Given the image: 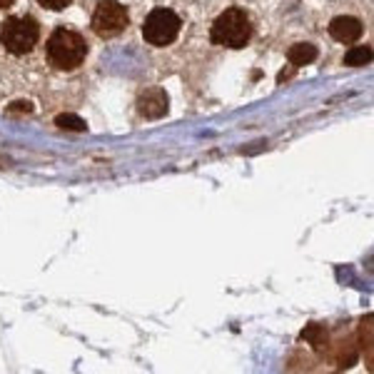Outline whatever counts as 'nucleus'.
Instances as JSON below:
<instances>
[{"mask_svg":"<svg viewBox=\"0 0 374 374\" xmlns=\"http://www.w3.org/2000/svg\"><path fill=\"white\" fill-rule=\"evenodd\" d=\"M127 28V10L118 0H102L93 13V30L98 38H115Z\"/></svg>","mask_w":374,"mask_h":374,"instance_id":"39448f33","label":"nucleus"},{"mask_svg":"<svg viewBox=\"0 0 374 374\" xmlns=\"http://www.w3.org/2000/svg\"><path fill=\"white\" fill-rule=\"evenodd\" d=\"M362 33H364L362 23L357 18H350V15H339V18H334L332 23H329V36L337 42H345V45L357 42L362 38Z\"/></svg>","mask_w":374,"mask_h":374,"instance_id":"0eeeda50","label":"nucleus"},{"mask_svg":"<svg viewBox=\"0 0 374 374\" xmlns=\"http://www.w3.org/2000/svg\"><path fill=\"white\" fill-rule=\"evenodd\" d=\"M372 60V50L369 48H352L345 55V65H367Z\"/></svg>","mask_w":374,"mask_h":374,"instance_id":"1a4fd4ad","label":"nucleus"},{"mask_svg":"<svg viewBox=\"0 0 374 374\" xmlns=\"http://www.w3.org/2000/svg\"><path fill=\"white\" fill-rule=\"evenodd\" d=\"M315 58H317V48L309 45V42H297V45H292V48L287 50V60H290L295 68L309 65Z\"/></svg>","mask_w":374,"mask_h":374,"instance_id":"6e6552de","label":"nucleus"},{"mask_svg":"<svg viewBox=\"0 0 374 374\" xmlns=\"http://www.w3.org/2000/svg\"><path fill=\"white\" fill-rule=\"evenodd\" d=\"M15 110H25V113H30L33 107H30L28 102H15V107H8V113H15Z\"/></svg>","mask_w":374,"mask_h":374,"instance_id":"f8f14e48","label":"nucleus"},{"mask_svg":"<svg viewBox=\"0 0 374 374\" xmlns=\"http://www.w3.org/2000/svg\"><path fill=\"white\" fill-rule=\"evenodd\" d=\"M167 102L170 100H167L165 90L150 88V90H145L143 95H140V100H137V113L148 120H157L167 113Z\"/></svg>","mask_w":374,"mask_h":374,"instance_id":"423d86ee","label":"nucleus"},{"mask_svg":"<svg viewBox=\"0 0 374 374\" xmlns=\"http://www.w3.org/2000/svg\"><path fill=\"white\" fill-rule=\"evenodd\" d=\"M252 36V25H249V15L240 8H230L215 20L212 25V42L222 45V48L240 50L249 42Z\"/></svg>","mask_w":374,"mask_h":374,"instance_id":"f03ea898","label":"nucleus"},{"mask_svg":"<svg viewBox=\"0 0 374 374\" xmlns=\"http://www.w3.org/2000/svg\"><path fill=\"white\" fill-rule=\"evenodd\" d=\"M38 38H40V25H38L36 18H30V15L8 18L3 23V28H0V42L13 55L30 53L38 45Z\"/></svg>","mask_w":374,"mask_h":374,"instance_id":"7ed1b4c3","label":"nucleus"},{"mask_svg":"<svg viewBox=\"0 0 374 374\" xmlns=\"http://www.w3.org/2000/svg\"><path fill=\"white\" fill-rule=\"evenodd\" d=\"M180 18L175 15L173 10H167V8H157L148 15L143 25V38L155 45V48H165L175 38L180 36Z\"/></svg>","mask_w":374,"mask_h":374,"instance_id":"20e7f679","label":"nucleus"},{"mask_svg":"<svg viewBox=\"0 0 374 374\" xmlns=\"http://www.w3.org/2000/svg\"><path fill=\"white\" fill-rule=\"evenodd\" d=\"M58 125H60V127H65V130H72V132H83L85 127H88V125L77 118V115H60Z\"/></svg>","mask_w":374,"mask_h":374,"instance_id":"9d476101","label":"nucleus"},{"mask_svg":"<svg viewBox=\"0 0 374 374\" xmlns=\"http://www.w3.org/2000/svg\"><path fill=\"white\" fill-rule=\"evenodd\" d=\"M15 0H0V8H10Z\"/></svg>","mask_w":374,"mask_h":374,"instance_id":"ddd939ff","label":"nucleus"},{"mask_svg":"<svg viewBox=\"0 0 374 374\" xmlns=\"http://www.w3.org/2000/svg\"><path fill=\"white\" fill-rule=\"evenodd\" d=\"M42 8H48V10H63L72 3V0H38Z\"/></svg>","mask_w":374,"mask_h":374,"instance_id":"9b49d317","label":"nucleus"},{"mask_svg":"<svg viewBox=\"0 0 374 374\" xmlns=\"http://www.w3.org/2000/svg\"><path fill=\"white\" fill-rule=\"evenodd\" d=\"M88 58V42L80 33L58 28L48 40V60L58 70H75Z\"/></svg>","mask_w":374,"mask_h":374,"instance_id":"f257e3e1","label":"nucleus"}]
</instances>
